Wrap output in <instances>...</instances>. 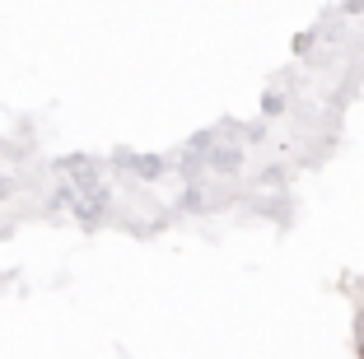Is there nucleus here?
Wrapping results in <instances>:
<instances>
[]
</instances>
